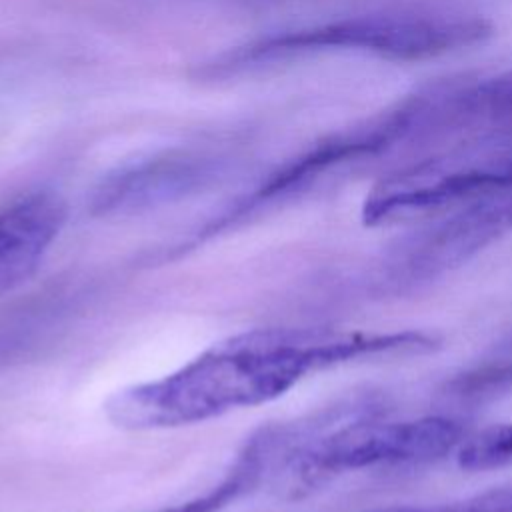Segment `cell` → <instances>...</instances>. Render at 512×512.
I'll list each match as a JSON object with an SVG mask.
<instances>
[{
  "instance_id": "6da1fadb",
  "label": "cell",
  "mask_w": 512,
  "mask_h": 512,
  "mask_svg": "<svg viewBox=\"0 0 512 512\" xmlns=\"http://www.w3.org/2000/svg\"><path fill=\"white\" fill-rule=\"evenodd\" d=\"M434 346L436 340L422 332L252 328L212 344L158 380L118 390L106 400L104 412L124 430L190 426L272 402L316 370Z\"/></svg>"
},
{
  "instance_id": "7a4b0ae2",
  "label": "cell",
  "mask_w": 512,
  "mask_h": 512,
  "mask_svg": "<svg viewBox=\"0 0 512 512\" xmlns=\"http://www.w3.org/2000/svg\"><path fill=\"white\" fill-rule=\"evenodd\" d=\"M464 442V428L430 416L402 422L324 414L306 424L268 426V480L288 496L368 466L428 462Z\"/></svg>"
},
{
  "instance_id": "3957f363",
  "label": "cell",
  "mask_w": 512,
  "mask_h": 512,
  "mask_svg": "<svg viewBox=\"0 0 512 512\" xmlns=\"http://www.w3.org/2000/svg\"><path fill=\"white\" fill-rule=\"evenodd\" d=\"M492 22L456 8H396L348 16L266 38L230 54L228 66L312 50H362L392 60H424L486 40Z\"/></svg>"
},
{
  "instance_id": "277c9868",
  "label": "cell",
  "mask_w": 512,
  "mask_h": 512,
  "mask_svg": "<svg viewBox=\"0 0 512 512\" xmlns=\"http://www.w3.org/2000/svg\"><path fill=\"white\" fill-rule=\"evenodd\" d=\"M504 190H512V120L380 180L362 204V220L376 226Z\"/></svg>"
},
{
  "instance_id": "5b68a950",
  "label": "cell",
  "mask_w": 512,
  "mask_h": 512,
  "mask_svg": "<svg viewBox=\"0 0 512 512\" xmlns=\"http://www.w3.org/2000/svg\"><path fill=\"white\" fill-rule=\"evenodd\" d=\"M512 230V190L466 202L454 214L406 236L386 258V276L414 284L452 270Z\"/></svg>"
},
{
  "instance_id": "8992f818",
  "label": "cell",
  "mask_w": 512,
  "mask_h": 512,
  "mask_svg": "<svg viewBox=\"0 0 512 512\" xmlns=\"http://www.w3.org/2000/svg\"><path fill=\"white\" fill-rule=\"evenodd\" d=\"M426 132H432L430 90L414 94L350 128L320 140L308 152L274 172L238 212L296 190L336 166L378 156L410 140L412 136Z\"/></svg>"
},
{
  "instance_id": "52a82bcc",
  "label": "cell",
  "mask_w": 512,
  "mask_h": 512,
  "mask_svg": "<svg viewBox=\"0 0 512 512\" xmlns=\"http://www.w3.org/2000/svg\"><path fill=\"white\" fill-rule=\"evenodd\" d=\"M66 204L50 192L30 194L0 210V296L24 284L66 222Z\"/></svg>"
},
{
  "instance_id": "ba28073f",
  "label": "cell",
  "mask_w": 512,
  "mask_h": 512,
  "mask_svg": "<svg viewBox=\"0 0 512 512\" xmlns=\"http://www.w3.org/2000/svg\"><path fill=\"white\" fill-rule=\"evenodd\" d=\"M512 120V70L462 86H438V126Z\"/></svg>"
},
{
  "instance_id": "9c48e42d",
  "label": "cell",
  "mask_w": 512,
  "mask_h": 512,
  "mask_svg": "<svg viewBox=\"0 0 512 512\" xmlns=\"http://www.w3.org/2000/svg\"><path fill=\"white\" fill-rule=\"evenodd\" d=\"M268 478V440L266 428L256 430L238 452L218 484L206 492L156 512H222L232 502L252 494Z\"/></svg>"
},
{
  "instance_id": "30bf717a",
  "label": "cell",
  "mask_w": 512,
  "mask_h": 512,
  "mask_svg": "<svg viewBox=\"0 0 512 512\" xmlns=\"http://www.w3.org/2000/svg\"><path fill=\"white\" fill-rule=\"evenodd\" d=\"M458 464L466 470H490L512 464V424L494 426L466 438L458 448Z\"/></svg>"
}]
</instances>
